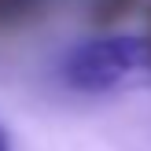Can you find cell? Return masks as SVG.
<instances>
[{"mask_svg": "<svg viewBox=\"0 0 151 151\" xmlns=\"http://www.w3.org/2000/svg\"><path fill=\"white\" fill-rule=\"evenodd\" d=\"M63 81L78 92H118L151 85V41L100 37L78 44L63 59Z\"/></svg>", "mask_w": 151, "mask_h": 151, "instance_id": "6da1fadb", "label": "cell"}, {"mask_svg": "<svg viewBox=\"0 0 151 151\" xmlns=\"http://www.w3.org/2000/svg\"><path fill=\"white\" fill-rule=\"evenodd\" d=\"M41 7V0H0V26H11V22L26 19Z\"/></svg>", "mask_w": 151, "mask_h": 151, "instance_id": "7a4b0ae2", "label": "cell"}, {"mask_svg": "<svg viewBox=\"0 0 151 151\" xmlns=\"http://www.w3.org/2000/svg\"><path fill=\"white\" fill-rule=\"evenodd\" d=\"M0 151H11V144H7V133H4V125H0Z\"/></svg>", "mask_w": 151, "mask_h": 151, "instance_id": "3957f363", "label": "cell"}]
</instances>
